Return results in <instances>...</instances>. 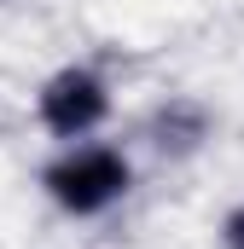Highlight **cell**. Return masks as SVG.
Listing matches in <instances>:
<instances>
[{"label": "cell", "mask_w": 244, "mask_h": 249, "mask_svg": "<svg viewBox=\"0 0 244 249\" xmlns=\"http://www.w3.org/2000/svg\"><path fill=\"white\" fill-rule=\"evenodd\" d=\"M134 151L117 139H76L41 162V197L64 220H105L134 197Z\"/></svg>", "instance_id": "obj_1"}, {"label": "cell", "mask_w": 244, "mask_h": 249, "mask_svg": "<svg viewBox=\"0 0 244 249\" xmlns=\"http://www.w3.org/2000/svg\"><path fill=\"white\" fill-rule=\"evenodd\" d=\"M0 6H6V0H0Z\"/></svg>", "instance_id": "obj_5"}, {"label": "cell", "mask_w": 244, "mask_h": 249, "mask_svg": "<svg viewBox=\"0 0 244 249\" xmlns=\"http://www.w3.org/2000/svg\"><path fill=\"white\" fill-rule=\"evenodd\" d=\"M117 110V87L99 64L70 58L59 70L41 75L35 87V127L53 139V145H76V139H99L105 122Z\"/></svg>", "instance_id": "obj_2"}, {"label": "cell", "mask_w": 244, "mask_h": 249, "mask_svg": "<svg viewBox=\"0 0 244 249\" xmlns=\"http://www.w3.org/2000/svg\"><path fill=\"white\" fill-rule=\"evenodd\" d=\"M221 249H244V197L221 214Z\"/></svg>", "instance_id": "obj_4"}, {"label": "cell", "mask_w": 244, "mask_h": 249, "mask_svg": "<svg viewBox=\"0 0 244 249\" xmlns=\"http://www.w3.org/2000/svg\"><path fill=\"white\" fill-rule=\"evenodd\" d=\"M140 139H145V151H151L157 162H192V157H203L209 139H215V110H209L203 99H192V93H169V99H157V105L145 110Z\"/></svg>", "instance_id": "obj_3"}]
</instances>
